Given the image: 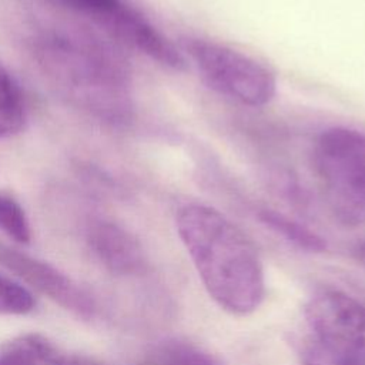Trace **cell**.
<instances>
[{
  "mask_svg": "<svg viewBox=\"0 0 365 365\" xmlns=\"http://www.w3.org/2000/svg\"><path fill=\"white\" fill-rule=\"evenodd\" d=\"M178 237L208 295L227 312L248 315L262 302L265 275L251 240L224 214L185 204L175 215Z\"/></svg>",
  "mask_w": 365,
  "mask_h": 365,
  "instance_id": "cell-1",
  "label": "cell"
},
{
  "mask_svg": "<svg viewBox=\"0 0 365 365\" xmlns=\"http://www.w3.org/2000/svg\"><path fill=\"white\" fill-rule=\"evenodd\" d=\"M34 54L76 106L113 124L131 121L130 67L115 44L88 33L51 31L37 38Z\"/></svg>",
  "mask_w": 365,
  "mask_h": 365,
  "instance_id": "cell-2",
  "label": "cell"
},
{
  "mask_svg": "<svg viewBox=\"0 0 365 365\" xmlns=\"http://www.w3.org/2000/svg\"><path fill=\"white\" fill-rule=\"evenodd\" d=\"M312 163L334 217L344 225H365V133L324 130L314 144Z\"/></svg>",
  "mask_w": 365,
  "mask_h": 365,
  "instance_id": "cell-3",
  "label": "cell"
},
{
  "mask_svg": "<svg viewBox=\"0 0 365 365\" xmlns=\"http://www.w3.org/2000/svg\"><path fill=\"white\" fill-rule=\"evenodd\" d=\"M178 44L201 80L220 96L248 107H262L275 97V74L254 57L202 37H181Z\"/></svg>",
  "mask_w": 365,
  "mask_h": 365,
  "instance_id": "cell-4",
  "label": "cell"
},
{
  "mask_svg": "<svg viewBox=\"0 0 365 365\" xmlns=\"http://www.w3.org/2000/svg\"><path fill=\"white\" fill-rule=\"evenodd\" d=\"M314 339L336 352L365 361V307L339 291L315 294L305 305Z\"/></svg>",
  "mask_w": 365,
  "mask_h": 365,
  "instance_id": "cell-5",
  "label": "cell"
},
{
  "mask_svg": "<svg viewBox=\"0 0 365 365\" xmlns=\"http://www.w3.org/2000/svg\"><path fill=\"white\" fill-rule=\"evenodd\" d=\"M0 265L30 291L34 289L71 314L86 319L94 317L97 311L94 297L53 264L0 242Z\"/></svg>",
  "mask_w": 365,
  "mask_h": 365,
  "instance_id": "cell-6",
  "label": "cell"
},
{
  "mask_svg": "<svg viewBox=\"0 0 365 365\" xmlns=\"http://www.w3.org/2000/svg\"><path fill=\"white\" fill-rule=\"evenodd\" d=\"M87 245L101 267L114 275H135L147 265L140 241L113 221H94L87 230Z\"/></svg>",
  "mask_w": 365,
  "mask_h": 365,
  "instance_id": "cell-7",
  "label": "cell"
},
{
  "mask_svg": "<svg viewBox=\"0 0 365 365\" xmlns=\"http://www.w3.org/2000/svg\"><path fill=\"white\" fill-rule=\"evenodd\" d=\"M138 365H222V362L218 356L192 342L171 338L150 346Z\"/></svg>",
  "mask_w": 365,
  "mask_h": 365,
  "instance_id": "cell-8",
  "label": "cell"
},
{
  "mask_svg": "<svg viewBox=\"0 0 365 365\" xmlns=\"http://www.w3.org/2000/svg\"><path fill=\"white\" fill-rule=\"evenodd\" d=\"M258 218L269 230L301 250L309 252H322L327 250V242L321 235L282 212L264 208L259 210Z\"/></svg>",
  "mask_w": 365,
  "mask_h": 365,
  "instance_id": "cell-9",
  "label": "cell"
},
{
  "mask_svg": "<svg viewBox=\"0 0 365 365\" xmlns=\"http://www.w3.org/2000/svg\"><path fill=\"white\" fill-rule=\"evenodd\" d=\"M26 123V106L21 90L9 70L0 63V138L21 131Z\"/></svg>",
  "mask_w": 365,
  "mask_h": 365,
  "instance_id": "cell-10",
  "label": "cell"
},
{
  "mask_svg": "<svg viewBox=\"0 0 365 365\" xmlns=\"http://www.w3.org/2000/svg\"><path fill=\"white\" fill-rule=\"evenodd\" d=\"M34 307L33 292L17 278L0 272V315H26Z\"/></svg>",
  "mask_w": 365,
  "mask_h": 365,
  "instance_id": "cell-11",
  "label": "cell"
},
{
  "mask_svg": "<svg viewBox=\"0 0 365 365\" xmlns=\"http://www.w3.org/2000/svg\"><path fill=\"white\" fill-rule=\"evenodd\" d=\"M0 230L19 244L30 242L31 230L23 207L14 198L1 192H0Z\"/></svg>",
  "mask_w": 365,
  "mask_h": 365,
  "instance_id": "cell-12",
  "label": "cell"
},
{
  "mask_svg": "<svg viewBox=\"0 0 365 365\" xmlns=\"http://www.w3.org/2000/svg\"><path fill=\"white\" fill-rule=\"evenodd\" d=\"M56 3L93 19L106 29L110 21L127 6L125 0H54Z\"/></svg>",
  "mask_w": 365,
  "mask_h": 365,
  "instance_id": "cell-13",
  "label": "cell"
},
{
  "mask_svg": "<svg viewBox=\"0 0 365 365\" xmlns=\"http://www.w3.org/2000/svg\"><path fill=\"white\" fill-rule=\"evenodd\" d=\"M301 365H365V361L336 352L314 339L304 349Z\"/></svg>",
  "mask_w": 365,
  "mask_h": 365,
  "instance_id": "cell-14",
  "label": "cell"
},
{
  "mask_svg": "<svg viewBox=\"0 0 365 365\" xmlns=\"http://www.w3.org/2000/svg\"><path fill=\"white\" fill-rule=\"evenodd\" d=\"M0 365H41L23 336L0 354Z\"/></svg>",
  "mask_w": 365,
  "mask_h": 365,
  "instance_id": "cell-15",
  "label": "cell"
},
{
  "mask_svg": "<svg viewBox=\"0 0 365 365\" xmlns=\"http://www.w3.org/2000/svg\"><path fill=\"white\" fill-rule=\"evenodd\" d=\"M46 365H106V364L93 358V356L83 355V354L67 352V351L57 346L50 354Z\"/></svg>",
  "mask_w": 365,
  "mask_h": 365,
  "instance_id": "cell-16",
  "label": "cell"
},
{
  "mask_svg": "<svg viewBox=\"0 0 365 365\" xmlns=\"http://www.w3.org/2000/svg\"><path fill=\"white\" fill-rule=\"evenodd\" d=\"M354 254H355V257H356L359 261H364V262H365V241L356 245V248L354 250Z\"/></svg>",
  "mask_w": 365,
  "mask_h": 365,
  "instance_id": "cell-17",
  "label": "cell"
}]
</instances>
